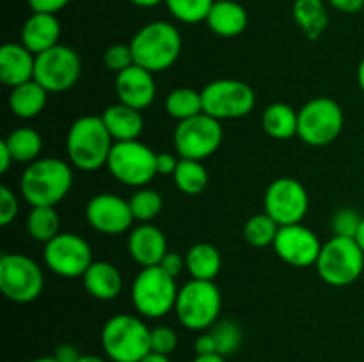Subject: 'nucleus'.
<instances>
[{"label": "nucleus", "mask_w": 364, "mask_h": 362, "mask_svg": "<svg viewBox=\"0 0 364 362\" xmlns=\"http://www.w3.org/2000/svg\"><path fill=\"white\" fill-rule=\"evenodd\" d=\"M128 45L137 66L151 73H162L173 67L180 57L181 34L169 21L156 20L139 28Z\"/></svg>", "instance_id": "f257e3e1"}, {"label": "nucleus", "mask_w": 364, "mask_h": 362, "mask_svg": "<svg viewBox=\"0 0 364 362\" xmlns=\"http://www.w3.org/2000/svg\"><path fill=\"white\" fill-rule=\"evenodd\" d=\"M114 138L102 116H82L68 130L66 153L77 169L95 172L107 165Z\"/></svg>", "instance_id": "f03ea898"}, {"label": "nucleus", "mask_w": 364, "mask_h": 362, "mask_svg": "<svg viewBox=\"0 0 364 362\" xmlns=\"http://www.w3.org/2000/svg\"><path fill=\"white\" fill-rule=\"evenodd\" d=\"M73 172L59 158H38L20 177V192L31 206H55L71 190Z\"/></svg>", "instance_id": "7ed1b4c3"}, {"label": "nucleus", "mask_w": 364, "mask_h": 362, "mask_svg": "<svg viewBox=\"0 0 364 362\" xmlns=\"http://www.w3.org/2000/svg\"><path fill=\"white\" fill-rule=\"evenodd\" d=\"M102 346L112 362H139L151 351V329L132 314H116L102 329Z\"/></svg>", "instance_id": "20e7f679"}, {"label": "nucleus", "mask_w": 364, "mask_h": 362, "mask_svg": "<svg viewBox=\"0 0 364 362\" xmlns=\"http://www.w3.org/2000/svg\"><path fill=\"white\" fill-rule=\"evenodd\" d=\"M223 297L213 280L192 279L178 290L174 312L185 329L208 330L219 322Z\"/></svg>", "instance_id": "39448f33"}, {"label": "nucleus", "mask_w": 364, "mask_h": 362, "mask_svg": "<svg viewBox=\"0 0 364 362\" xmlns=\"http://www.w3.org/2000/svg\"><path fill=\"white\" fill-rule=\"evenodd\" d=\"M315 266L320 279L329 286H350L364 270V252L355 238L333 236L322 245Z\"/></svg>", "instance_id": "423d86ee"}, {"label": "nucleus", "mask_w": 364, "mask_h": 362, "mask_svg": "<svg viewBox=\"0 0 364 362\" xmlns=\"http://www.w3.org/2000/svg\"><path fill=\"white\" fill-rule=\"evenodd\" d=\"M178 286L174 277L160 266L142 268L132 284V302L135 311L149 319L169 314L176 305Z\"/></svg>", "instance_id": "0eeeda50"}, {"label": "nucleus", "mask_w": 364, "mask_h": 362, "mask_svg": "<svg viewBox=\"0 0 364 362\" xmlns=\"http://www.w3.org/2000/svg\"><path fill=\"white\" fill-rule=\"evenodd\" d=\"M343 124L345 116L340 103L327 96H318L299 110L297 135L308 146L322 148L340 137Z\"/></svg>", "instance_id": "6e6552de"}, {"label": "nucleus", "mask_w": 364, "mask_h": 362, "mask_svg": "<svg viewBox=\"0 0 364 362\" xmlns=\"http://www.w3.org/2000/svg\"><path fill=\"white\" fill-rule=\"evenodd\" d=\"M107 169L119 183L142 188L156 176V153L141 141L114 142Z\"/></svg>", "instance_id": "1a4fd4ad"}, {"label": "nucleus", "mask_w": 364, "mask_h": 362, "mask_svg": "<svg viewBox=\"0 0 364 362\" xmlns=\"http://www.w3.org/2000/svg\"><path fill=\"white\" fill-rule=\"evenodd\" d=\"M45 287V277L38 263L25 254H7L0 258V291L16 304L34 302Z\"/></svg>", "instance_id": "9d476101"}, {"label": "nucleus", "mask_w": 364, "mask_h": 362, "mask_svg": "<svg viewBox=\"0 0 364 362\" xmlns=\"http://www.w3.org/2000/svg\"><path fill=\"white\" fill-rule=\"evenodd\" d=\"M201 98L203 112L219 121L245 117L256 105L255 89L235 78L210 82L203 87Z\"/></svg>", "instance_id": "9b49d317"}, {"label": "nucleus", "mask_w": 364, "mask_h": 362, "mask_svg": "<svg viewBox=\"0 0 364 362\" xmlns=\"http://www.w3.org/2000/svg\"><path fill=\"white\" fill-rule=\"evenodd\" d=\"M223 137L224 131L220 121L203 112L178 123L174 130V149L180 158L203 162L220 148Z\"/></svg>", "instance_id": "f8f14e48"}, {"label": "nucleus", "mask_w": 364, "mask_h": 362, "mask_svg": "<svg viewBox=\"0 0 364 362\" xmlns=\"http://www.w3.org/2000/svg\"><path fill=\"white\" fill-rule=\"evenodd\" d=\"M82 73V60L73 48L55 45L36 55L34 80L48 92H64L73 87Z\"/></svg>", "instance_id": "ddd939ff"}, {"label": "nucleus", "mask_w": 364, "mask_h": 362, "mask_svg": "<svg viewBox=\"0 0 364 362\" xmlns=\"http://www.w3.org/2000/svg\"><path fill=\"white\" fill-rule=\"evenodd\" d=\"M263 208L279 226L301 224L309 208L308 190L294 177H277L267 188Z\"/></svg>", "instance_id": "4468645a"}, {"label": "nucleus", "mask_w": 364, "mask_h": 362, "mask_svg": "<svg viewBox=\"0 0 364 362\" xmlns=\"http://www.w3.org/2000/svg\"><path fill=\"white\" fill-rule=\"evenodd\" d=\"M45 263L53 273L66 279L82 277L92 265V252L87 241L75 233H59L45 243Z\"/></svg>", "instance_id": "2eb2a0df"}, {"label": "nucleus", "mask_w": 364, "mask_h": 362, "mask_svg": "<svg viewBox=\"0 0 364 362\" xmlns=\"http://www.w3.org/2000/svg\"><path fill=\"white\" fill-rule=\"evenodd\" d=\"M272 247L284 263L299 268L316 265V259L322 251L318 236L302 224L281 226Z\"/></svg>", "instance_id": "dca6fc26"}, {"label": "nucleus", "mask_w": 364, "mask_h": 362, "mask_svg": "<svg viewBox=\"0 0 364 362\" xmlns=\"http://www.w3.org/2000/svg\"><path fill=\"white\" fill-rule=\"evenodd\" d=\"M85 216L92 229L103 234H121L134 224L130 202L114 194H98L85 206Z\"/></svg>", "instance_id": "f3484780"}, {"label": "nucleus", "mask_w": 364, "mask_h": 362, "mask_svg": "<svg viewBox=\"0 0 364 362\" xmlns=\"http://www.w3.org/2000/svg\"><path fill=\"white\" fill-rule=\"evenodd\" d=\"M153 75L155 73L137 66V64L117 73L116 92L119 102L132 109H148L156 96V84Z\"/></svg>", "instance_id": "a211bd4d"}, {"label": "nucleus", "mask_w": 364, "mask_h": 362, "mask_svg": "<svg viewBox=\"0 0 364 362\" xmlns=\"http://www.w3.org/2000/svg\"><path fill=\"white\" fill-rule=\"evenodd\" d=\"M128 252L132 259L142 268L159 266L167 254V240L159 227L151 224H141L128 236Z\"/></svg>", "instance_id": "6ab92c4d"}, {"label": "nucleus", "mask_w": 364, "mask_h": 362, "mask_svg": "<svg viewBox=\"0 0 364 362\" xmlns=\"http://www.w3.org/2000/svg\"><path fill=\"white\" fill-rule=\"evenodd\" d=\"M36 55L21 43H6L0 48V80L7 87H18L34 80Z\"/></svg>", "instance_id": "aec40b11"}, {"label": "nucleus", "mask_w": 364, "mask_h": 362, "mask_svg": "<svg viewBox=\"0 0 364 362\" xmlns=\"http://www.w3.org/2000/svg\"><path fill=\"white\" fill-rule=\"evenodd\" d=\"M21 45L34 55L59 45L60 23L55 14L32 13L21 27Z\"/></svg>", "instance_id": "412c9836"}, {"label": "nucleus", "mask_w": 364, "mask_h": 362, "mask_svg": "<svg viewBox=\"0 0 364 362\" xmlns=\"http://www.w3.org/2000/svg\"><path fill=\"white\" fill-rule=\"evenodd\" d=\"M247 11L235 0H215L206 16L208 28L220 38H237L247 28Z\"/></svg>", "instance_id": "4be33fe9"}, {"label": "nucleus", "mask_w": 364, "mask_h": 362, "mask_svg": "<svg viewBox=\"0 0 364 362\" xmlns=\"http://www.w3.org/2000/svg\"><path fill=\"white\" fill-rule=\"evenodd\" d=\"M82 283L87 293L96 300L109 302L119 297L123 290V277L117 266L109 261H92L87 272L82 275Z\"/></svg>", "instance_id": "5701e85b"}, {"label": "nucleus", "mask_w": 364, "mask_h": 362, "mask_svg": "<svg viewBox=\"0 0 364 362\" xmlns=\"http://www.w3.org/2000/svg\"><path fill=\"white\" fill-rule=\"evenodd\" d=\"M102 119L114 142L139 141L142 130H144V119H142L141 110L132 109L121 102L107 106L102 114Z\"/></svg>", "instance_id": "b1692460"}, {"label": "nucleus", "mask_w": 364, "mask_h": 362, "mask_svg": "<svg viewBox=\"0 0 364 362\" xmlns=\"http://www.w3.org/2000/svg\"><path fill=\"white\" fill-rule=\"evenodd\" d=\"M291 16L302 34L311 41H316L329 27V13L323 0H295Z\"/></svg>", "instance_id": "393cba45"}, {"label": "nucleus", "mask_w": 364, "mask_h": 362, "mask_svg": "<svg viewBox=\"0 0 364 362\" xmlns=\"http://www.w3.org/2000/svg\"><path fill=\"white\" fill-rule=\"evenodd\" d=\"M48 102V91L36 80L25 82L11 89L9 109L20 119H32L45 110Z\"/></svg>", "instance_id": "a878e982"}, {"label": "nucleus", "mask_w": 364, "mask_h": 362, "mask_svg": "<svg viewBox=\"0 0 364 362\" xmlns=\"http://www.w3.org/2000/svg\"><path fill=\"white\" fill-rule=\"evenodd\" d=\"M262 126L276 141H288L297 135L299 112L287 103H272L263 110Z\"/></svg>", "instance_id": "bb28decb"}, {"label": "nucleus", "mask_w": 364, "mask_h": 362, "mask_svg": "<svg viewBox=\"0 0 364 362\" xmlns=\"http://www.w3.org/2000/svg\"><path fill=\"white\" fill-rule=\"evenodd\" d=\"M187 270L192 279L213 280L223 268L220 252L210 243H196L185 256Z\"/></svg>", "instance_id": "cd10ccee"}, {"label": "nucleus", "mask_w": 364, "mask_h": 362, "mask_svg": "<svg viewBox=\"0 0 364 362\" xmlns=\"http://www.w3.org/2000/svg\"><path fill=\"white\" fill-rule=\"evenodd\" d=\"M2 142L11 151L14 162L32 163L39 158V155H41L43 138L34 128H16V130L11 131Z\"/></svg>", "instance_id": "c85d7f7f"}, {"label": "nucleus", "mask_w": 364, "mask_h": 362, "mask_svg": "<svg viewBox=\"0 0 364 362\" xmlns=\"http://www.w3.org/2000/svg\"><path fill=\"white\" fill-rule=\"evenodd\" d=\"M60 216L55 206H32L27 216V231L32 240L48 243L60 233Z\"/></svg>", "instance_id": "c756f323"}, {"label": "nucleus", "mask_w": 364, "mask_h": 362, "mask_svg": "<svg viewBox=\"0 0 364 362\" xmlns=\"http://www.w3.org/2000/svg\"><path fill=\"white\" fill-rule=\"evenodd\" d=\"M164 106H166V112L171 117H174L178 123L185 119H191V117L203 114L201 92L191 87L174 89V91H171L167 94Z\"/></svg>", "instance_id": "7c9ffc66"}, {"label": "nucleus", "mask_w": 364, "mask_h": 362, "mask_svg": "<svg viewBox=\"0 0 364 362\" xmlns=\"http://www.w3.org/2000/svg\"><path fill=\"white\" fill-rule=\"evenodd\" d=\"M173 177L178 190L185 195H199L208 185V172L199 160L180 158Z\"/></svg>", "instance_id": "2f4dec72"}, {"label": "nucleus", "mask_w": 364, "mask_h": 362, "mask_svg": "<svg viewBox=\"0 0 364 362\" xmlns=\"http://www.w3.org/2000/svg\"><path fill=\"white\" fill-rule=\"evenodd\" d=\"M279 227V224H277L272 216L267 215L265 212L258 213V215L251 216V219L245 222L244 238L249 245H252V247H269V245H274V240H276Z\"/></svg>", "instance_id": "473e14b6"}, {"label": "nucleus", "mask_w": 364, "mask_h": 362, "mask_svg": "<svg viewBox=\"0 0 364 362\" xmlns=\"http://www.w3.org/2000/svg\"><path fill=\"white\" fill-rule=\"evenodd\" d=\"M130 209L134 220H139L142 224H148L149 220H153L155 216L160 215L164 208V199L162 195L156 190L151 188H139L137 192H134V195L130 197Z\"/></svg>", "instance_id": "72a5a7b5"}, {"label": "nucleus", "mask_w": 364, "mask_h": 362, "mask_svg": "<svg viewBox=\"0 0 364 362\" xmlns=\"http://www.w3.org/2000/svg\"><path fill=\"white\" fill-rule=\"evenodd\" d=\"M210 332L215 339L217 353L223 355V357H230L242 346L244 334H242L240 325L233 319H219L217 323H213Z\"/></svg>", "instance_id": "f704fd0d"}, {"label": "nucleus", "mask_w": 364, "mask_h": 362, "mask_svg": "<svg viewBox=\"0 0 364 362\" xmlns=\"http://www.w3.org/2000/svg\"><path fill=\"white\" fill-rule=\"evenodd\" d=\"M213 2L215 0H166L164 4L178 21L194 25L199 21H206Z\"/></svg>", "instance_id": "c9c22d12"}, {"label": "nucleus", "mask_w": 364, "mask_h": 362, "mask_svg": "<svg viewBox=\"0 0 364 362\" xmlns=\"http://www.w3.org/2000/svg\"><path fill=\"white\" fill-rule=\"evenodd\" d=\"M363 216L352 208H341L333 216V233L334 236L355 238Z\"/></svg>", "instance_id": "e433bc0d"}, {"label": "nucleus", "mask_w": 364, "mask_h": 362, "mask_svg": "<svg viewBox=\"0 0 364 362\" xmlns=\"http://www.w3.org/2000/svg\"><path fill=\"white\" fill-rule=\"evenodd\" d=\"M103 62L109 71L114 73H121V71L128 70L130 66H134V53H132L130 45H123V43H117V45L109 46L103 53Z\"/></svg>", "instance_id": "4c0bfd02"}, {"label": "nucleus", "mask_w": 364, "mask_h": 362, "mask_svg": "<svg viewBox=\"0 0 364 362\" xmlns=\"http://www.w3.org/2000/svg\"><path fill=\"white\" fill-rule=\"evenodd\" d=\"M178 346V334L171 327L160 325L151 329V351L169 357Z\"/></svg>", "instance_id": "58836bf2"}, {"label": "nucleus", "mask_w": 364, "mask_h": 362, "mask_svg": "<svg viewBox=\"0 0 364 362\" xmlns=\"http://www.w3.org/2000/svg\"><path fill=\"white\" fill-rule=\"evenodd\" d=\"M18 199L11 188H0V226H9L18 215Z\"/></svg>", "instance_id": "ea45409f"}, {"label": "nucleus", "mask_w": 364, "mask_h": 362, "mask_svg": "<svg viewBox=\"0 0 364 362\" xmlns=\"http://www.w3.org/2000/svg\"><path fill=\"white\" fill-rule=\"evenodd\" d=\"M159 266L164 270V272L169 273L171 277H174V279H176V277L180 275L185 268H187V263H185L183 256L178 254V252L169 251L166 256H164V259L160 261Z\"/></svg>", "instance_id": "a19ab883"}, {"label": "nucleus", "mask_w": 364, "mask_h": 362, "mask_svg": "<svg viewBox=\"0 0 364 362\" xmlns=\"http://www.w3.org/2000/svg\"><path fill=\"white\" fill-rule=\"evenodd\" d=\"M70 2L71 0H27L32 13H50V14H57Z\"/></svg>", "instance_id": "79ce46f5"}, {"label": "nucleus", "mask_w": 364, "mask_h": 362, "mask_svg": "<svg viewBox=\"0 0 364 362\" xmlns=\"http://www.w3.org/2000/svg\"><path fill=\"white\" fill-rule=\"evenodd\" d=\"M178 163H180V160H178L174 155H171V153L167 151L159 153V155H156V172L162 174V176H169V174L173 176Z\"/></svg>", "instance_id": "37998d69"}, {"label": "nucleus", "mask_w": 364, "mask_h": 362, "mask_svg": "<svg viewBox=\"0 0 364 362\" xmlns=\"http://www.w3.org/2000/svg\"><path fill=\"white\" fill-rule=\"evenodd\" d=\"M194 351L196 355H213L217 353V346H215V339H213L212 332H205L194 341Z\"/></svg>", "instance_id": "c03bdc74"}, {"label": "nucleus", "mask_w": 364, "mask_h": 362, "mask_svg": "<svg viewBox=\"0 0 364 362\" xmlns=\"http://www.w3.org/2000/svg\"><path fill=\"white\" fill-rule=\"evenodd\" d=\"M331 7L345 14H354L364 7V0H327Z\"/></svg>", "instance_id": "a18cd8bd"}, {"label": "nucleus", "mask_w": 364, "mask_h": 362, "mask_svg": "<svg viewBox=\"0 0 364 362\" xmlns=\"http://www.w3.org/2000/svg\"><path fill=\"white\" fill-rule=\"evenodd\" d=\"M53 357L59 362H77L82 357L73 344H59L53 351Z\"/></svg>", "instance_id": "49530a36"}, {"label": "nucleus", "mask_w": 364, "mask_h": 362, "mask_svg": "<svg viewBox=\"0 0 364 362\" xmlns=\"http://www.w3.org/2000/svg\"><path fill=\"white\" fill-rule=\"evenodd\" d=\"M13 162V155H11V151L7 149V146L4 144V142H0V172L6 174L7 170L11 169V163Z\"/></svg>", "instance_id": "de8ad7c7"}, {"label": "nucleus", "mask_w": 364, "mask_h": 362, "mask_svg": "<svg viewBox=\"0 0 364 362\" xmlns=\"http://www.w3.org/2000/svg\"><path fill=\"white\" fill-rule=\"evenodd\" d=\"M192 362H228L226 357L219 353H213V355H196V358Z\"/></svg>", "instance_id": "09e8293b"}, {"label": "nucleus", "mask_w": 364, "mask_h": 362, "mask_svg": "<svg viewBox=\"0 0 364 362\" xmlns=\"http://www.w3.org/2000/svg\"><path fill=\"white\" fill-rule=\"evenodd\" d=\"M139 362H171V361L167 355H160V353H155V351H149V353Z\"/></svg>", "instance_id": "8fccbe9b"}, {"label": "nucleus", "mask_w": 364, "mask_h": 362, "mask_svg": "<svg viewBox=\"0 0 364 362\" xmlns=\"http://www.w3.org/2000/svg\"><path fill=\"white\" fill-rule=\"evenodd\" d=\"M128 2H132L137 7H155L159 6V4L166 2V0H128Z\"/></svg>", "instance_id": "3c124183"}, {"label": "nucleus", "mask_w": 364, "mask_h": 362, "mask_svg": "<svg viewBox=\"0 0 364 362\" xmlns=\"http://www.w3.org/2000/svg\"><path fill=\"white\" fill-rule=\"evenodd\" d=\"M355 241H358L359 247H361L363 252H364V216H363V220H361V226H359L358 234H355Z\"/></svg>", "instance_id": "603ef678"}, {"label": "nucleus", "mask_w": 364, "mask_h": 362, "mask_svg": "<svg viewBox=\"0 0 364 362\" xmlns=\"http://www.w3.org/2000/svg\"><path fill=\"white\" fill-rule=\"evenodd\" d=\"M358 82H359V87H361V91L364 92V57L358 66Z\"/></svg>", "instance_id": "864d4df0"}, {"label": "nucleus", "mask_w": 364, "mask_h": 362, "mask_svg": "<svg viewBox=\"0 0 364 362\" xmlns=\"http://www.w3.org/2000/svg\"><path fill=\"white\" fill-rule=\"evenodd\" d=\"M77 362H107L105 358L98 357V355H82Z\"/></svg>", "instance_id": "5fc2aeb1"}, {"label": "nucleus", "mask_w": 364, "mask_h": 362, "mask_svg": "<svg viewBox=\"0 0 364 362\" xmlns=\"http://www.w3.org/2000/svg\"><path fill=\"white\" fill-rule=\"evenodd\" d=\"M27 362H59L55 357H38V358H32V361H27Z\"/></svg>", "instance_id": "6e6d98bb"}]
</instances>
